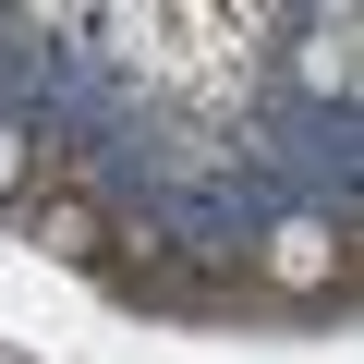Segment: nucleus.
<instances>
[{"instance_id":"nucleus-4","label":"nucleus","mask_w":364,"mask_h":364,"mask_svg":"<svg viewBox=\"0 0 364 364\" xmlns=\"http://www.w3.org/2000/svg\"><path fill=\"white\" fill-rule=\"evenodd\" d=\"M352 37H364L352 0H328V13L291 25V73H304V97H340V109H352Z\"/></svg>"},{"instance_id":"nucleus-1","label":"nucleus","mask_w":364,"mask_h":364,"mask_svg":"<svg viewBox=\"0 0 364 364\" xmlns=\"http://www.w3.org/2000/svg\"><path fill=\"white\" fill-rule=\"evenodd\" d=\"M243 279V304H279V316H340L352 304V219H267L255 231V255L231 267Z\"/></svg>"},{"instance_id":"nucleus-3","label":"nucleus","mask_w":364,"mask_h":364,"mask_svg":"<svg viewBox=\"0 0 364 364\" xmlns=\"http://www.w3.org/2000/svg\"><path fill=\"white\" fill-rule=\"evenodd\" d=\"M25 243H37L49 267H73V279H97V267L122 255V219H109L97 195H25Z\"/></svg>"},{"instance_id":"nucleus-2","label":"nucleus","mask_w":364,"mask_h":364,"mask_svg":"<svg viewBox=\"0 0 364 364\" xmlns=\"http://www.w3.org/2000/svg\"><path fill=\"white\" fill-rule=\"evenodd\" d=\"M97 291H122L134 316H243V279L231 267H207V255H182L170 231H122V255L97 267Z\"/></svg>"},{"instance_id":"nucleus-6","label":"nucleus","mask_w":364,"mask_h":364,"mask_svg":"<svg viewBox=\"0 0 364 364\" xmlns=\"http://www.w3.org/2000/svg\"><path fill=\"white\" fill-rule=\"evenodd\" d=\"M0 364H13V352H0Z\"/></svg>"},{"instance_id":"nucleus-5","label":"nucleus","mask_w":364,"mask_h":364,"mask_svg":"<svg viewBox=\"0 0 364 364\" xmlns=\"http://www.w3.org/2000/svg\"><path fill=\"white\" fill-rule=\"evenodd\" d=\"M37 146H49V134H37L25 109H0V219H25V195H37Z\"/></svg>"}]
</instances>
